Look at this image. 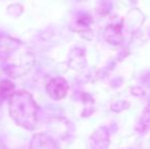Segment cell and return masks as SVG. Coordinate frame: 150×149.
I'll return each instance as SVG.
<instances>
[{
	"instance_id": "cell-1",
	"label": "cell",
	"mask_w": 150,
	"mask_h": 149,
	"mask_svg": "<svg viewBox=\"0 0 150 149\" xmlns=\"http://www.w3.org/2000/svg\"><path fill=\"white\" fill-rule=\"evenodd\" d=\"M10 113L16 123L31 129L36 119V105L32 96L26 92H21L12 96L10 100Z\"/></svg>"
},
{
	"instance_id": "cell-2",
	"label": "cell",
	"mask_w": 150,
	"mask_h": 149,
	"mask_svg": "<svg viewBox=\"0 0 150 149\" xmlns=\"http://www.w3.org/2000/svg\"><path fill=\"white\" fill-rule=\"evenodd\" d=\"M67 84L62 78H55L52 79L46 86L47 92L53 99H61L67 95Z\"/></svg>"
}]
</instances>
